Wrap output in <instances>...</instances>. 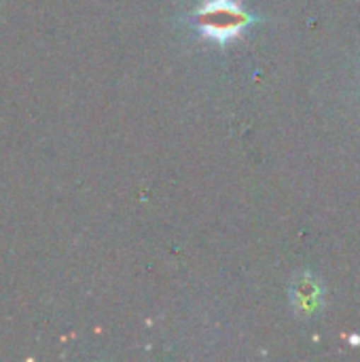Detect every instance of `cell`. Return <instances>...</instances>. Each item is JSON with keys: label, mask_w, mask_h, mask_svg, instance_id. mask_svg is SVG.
Segmentation results:
<instances>
[{"label": "cell", "mask_w": 360, "mask_h": 362, "mask_svg": "<svg viewBox=\"0 0 360 362\" xmlns=\"http://www.w3.org/2000/svg\"><path fill=\"white\" fill-rule=\"evenodd\" d=\"M246 23V15L231 2L227 0H216L212 4H208L202 13V25L206 30V34L214 36V38H229L236 36L242 25Z\"/></svg>", "instance_id": "6da1fadb"}]
</instances>
